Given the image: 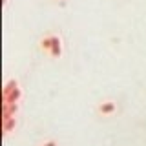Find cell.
<instances>
[{"label": "cell", "instance_id": "1", "mask_svg": "<svg viewBox=\"0 0 146 146\" xmlns=\"http://www.w3.org/2000/svg\"><path fill=\"white\" fill-rule=\"evenodd\" d=\"M97 111L100 115H113V113L117 111V104L113 102V100H102V102L99 104Z\"/></svg>", "mask_w": 146, "mask_h": 146}, {"label": "cell", "instance_id": "2", "mask_svg": "<svg viewBox=\"0 0 146 146\" xmlns=\"http://www.w3.org/2000/svg\"><path fill=\"white\" fill-rule=\"evenodd\" d=\"M51 40H53V46H51L49 55H51L53 58H60L62 57V40H60V36L51 35Z\"/></svg>", "mask_w": 146, "mask_h": 146}, {"label": "cell", "instance_id": "3", "mask_svg": "<svg viewBox=\"0 0 146 146\" xmlns=\"http://www.w3.org/2000/svg\"><path fill=\"white\" fill-rule=\"evenodd\" d=\"M18 111V102H11V104H2V121L15 117Z\"/></svg>", "mask_w": 146, "mask_h": 146}, {"label": "cell", "instance_id": "4", "mask_svg": "<svg viewBox=\"0 0 146 146\" xmlns=\"http://www.w3.org/2000/svg\"><path fill=\"white\" fill-rule=\"evenodd\" d=\"M20 97H22V91H20V88H15V90H13L9 95H4V97H2V104L18 102V100H20Z\"/></svg>", "mask_w": 146, "mask_h": 146}, {"label": "cell", "instance_id": "5", "mask_svg": "<svg viewBox=\"0 0 146 146\" xmlns=\"http://www.w3.org/2000/svg\"><path fill=\"white\" fill-rule=\"evenodd\" d=\"M2 128H4V135H7V133H11L13 130L17 128V119L15 117H11V119H6V121H2Z\"/></svg>", "mask_w": 146, "mask_h": 146}, {"label": "cell", "instance_id": "6", "mask_svg": "<svg viewBox=\"0 0 146 146\" xmlns=\"http://www.w3.org/2000/svg\"><path fill=\"white\" fill-rule=\"evenodd\" d=\"M15 88H18V82H17L15 79H11V80H9V82H7L6 86H4V91H2V97H4V95H9V93H11V91L15 90Z\"/></svg>", "mask_w": 146, "mask_h": 146}, {"label": "cell", "instance_id": "7", "mask_svg": "<svg viewBox=\"0 0 146 146\" xmlns=\"http://www.w3.org/2000/svg\"><path fill=\"white\" fill-rule=\"evenodd\" d=\"M51 46H53V40H51V35H49V36H44V38L42 40H40V48H42L44 49V51H51Z\"/></svg>", "mask_w": 146, "mask_h": 146}, {"label": "cell", "instance_id": "8", "mask_svg": "<svg viewBox=\"0 0 146 146\" xmlns=\"http://www.w3.org/2000/svg\"><path fill=\"white\" fill-rule=\"evenodd\" d=\"M42 146H58V144L55 143V141H48V143H44Z\"/></svg>", "mask_w": 146, "mask_h": 146}, {"label": "cell", "instance_id": "9", "mask_svg": "<svg viewBox=\"0 0 146 146\" xmlns=\"http://www.w3.org/2000/svg\"><path fill=\"white\" fill-rule=\"evenodd\" d=\"M6 2H7V0H4V4H6Z\"/></svg>", "mask_w": 146, "mask_h": 146}]
</instances>
